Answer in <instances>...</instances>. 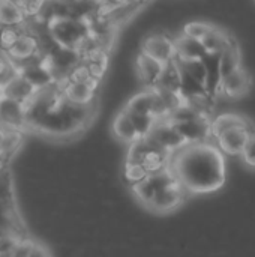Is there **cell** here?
<instances>
[{
  "instance_id": "20",
  "label": "cell",
  "mask_w": 255,
  "mask_h": 257,
  "mask_svg": "<svg viewBox=\"0 0 255 257\" xmlns=\"http://www.w3.org/2000/svg\"><path fill=\"white\" fill-rule=\"evenodd\" d=\"M26 20L42 18L44 11L48 5V0H14Z\"/></svg>"
},
{
  "instance_id": "4",
  "label": "cell",
  "mask_w": 255,
  "mask_h": 257,
  "mask_svg": "<svg viewBox=\"0 0 255 257\" xmlns=\"http://www.w3.org/2000/svg\"><path fill=\"white\" fill-rule=\"evenodd\" d=\"M170 158H171L170 152L159 148L149 137H143L129 145L125 161L140 164L150 175V173H156V172L168 167Z\"/></svg>"
},
{
  "instance_id": "14",
  "label": "cell",
  "mask_w": 255,
  "mask_h": 257,
  "mask_svg": "<svg viewBox=\"0 0 255 257\" xmlns=\"http://www.w3.org/2000/svg\"><path fill=\"white\" fill-rule=\"evenodd\" d=\"M174 42V51H176V59H183V60H200L203 59L207 53L203 47V44L198 39L189 38L183 33H180L177 38H173Z\"/></svg>"
},
{
  "instance_id": "24",
  "label": "cell",
  "mask_w": 255,
  "mask_h": 257,
  "mask_svg": "<svg viewBox=\"0 0 255 257\" xmlns=\"http://www.w3.org/2000/svg\"><path fill=\"white\" fill-rule=\"evenodd\" d=\"M213 26L209 24V23H204V21H191L188 24H185L182 33L189 36V38H194V39H198L201 41V38L212 29Z\"/></svg>"
},
{
  "instance_id": "26",
  "label": "cell",
  "mask_w": 255,
  "mask_h": 257,
  "mask_svg": "<svg viewBox=\"0 0 255 257\" xmlns=\"http://www.w3.org/2000/svg\"><path fill=\"white\" fill-rule=\"evenodd\" d=\"M27 257H51V256H50V253H48V250H47L45 247H42V245H39V244L32 242V244H30V248H29V251H27Z\"/></svg>"
},
{
  "instance_id": "22",
  "label": "cell",
  "mask_w": 255,
  "mask_h": 257,
  "mask_svg": "<svg viewBox=\"0 0 255 257\" xmlns=\"http://www.w3.org/2000/svg\"><path fill=\"white\" fill-rule=\"evenodd\" d=\"M149 173L137 163H131V161H125V166H123V178L125 181L134 187L137 184H140Z\"/></svg>"
},
{
  "instance_id": "16",
  "label": "cell",
  "mask_w": 255,
  "mask_h": 257,
  "mask_svg": "<svg viewBox=\"0 0 255 257\" xmlns=\"http://www.w3.org/2000/svg\"><path fill=\"white\" fill-rule=\"evenodd\" d=\"M24 131L0 125V155L8 161L23 145Z\"/></svg>"
},
{
  "instance_id": "19",
  "label": "cell",
  "mask_w": 255,
  "mask_h": 257,
  "mask_svg": "<svg viewBox=\"0 0 255 257\" xmlns=\"http://www.w3.org/2000/svg\"><path fill=\"white\" fill-rule=\"evenodd\" d=\"M240 53H239V47L233 45L228 47L227 50H224L219 54V72H221V80L224 77H227L228 74H231L233 71H236L237 68H240Z\"/></svg>"
},
{
  "instance_id": "23",
  "label": "cell",
  "mask_w": 255,
  "mask_h": 257,
  "mask_svg": "<svg viewBox=\"0 0 255 257\" xmlns=\"http://www.w3.org/2000/svg\"><path fill=\"white\" fill-rule=\"evenodd\" d=\"M17 74H18V71L14 65V62L9 59V56L5 51H0V89L9 80H12Z\"/></svg>"
},
{
  "instance_id": "6",
  "label": "cell",
  "mask_w": 255,
  "mask_h": 257,
  "mask_svg": "<svg viewBox=\"0 0 255 257\" xmlns=\"http://www.w3.org/2000/svg\"><path fill=\"white\" fill-rule=\"evenodd\" d=\"M146 137H149L153 143H156L159 148L170 152L171 155L186 145L182 136L177 133V130L173 126V123L167 117L158 119Z\"/></svg>"
},
{
  "instance_id": "21",
  "label": "cell",
  "mask_w": 255,
  "mask_h": 257,
  "mask_svg": "<svg viewBox=\"0 0 255 257\" xmlns=\"http://www.w3.org/2000/svg\"><path fill=\"white\" fill-rule=\"evenodd\" d=\"M26 24V23H24ZM23 26H0V51H8L24 30Z\"/></svg>"
},
{
  "instance_id": "8",
  "label": "cell",
  "mask_w": 255,
  "mask_h": 257,
  "mask_svg": "<svg viewBox=\"0 0 255 257\" xmlns=\"http://www.w3.org/2000/svg\"><path fill=\"white\" fill-rule=\"evenodd\" d=\"M254 130L251 128V125L248 126H236V128H230L225 130L222 133H219L218 136L213 137L215 145L218 146V149L225 155H242V151L248 142L249 134Z\"/></svg>"
},
{
  "instance_id": "7",
  "label": "cell",
  "mask_w": 255,
  "mask_h": 257,
  "mask_svg": "<svg viewBox=\"0 0 255 257\" xmlns=\"http://www.w3.org/2000/svg\"><path fill=\"white\" fill-rule=\"evenodd\" d=\"M143 54L161 62L168 63L176 57L174 51V42L173 38H170L165 33H150L147 35L141 42V51Z\"/></svg>"
},
{
  "instance_id": "25",
  "label": "cell",
  "mask_w": 255,
  "mask_h": 257,
  "mask_svg": "<svg viewBox=\"0 0 255 257\" xmlns=\"http://www.w3.org/2000/svg\"><path fill=\"white\" fill-rule=\"evenodd\" d=\"M243 161L251 167V169H255V130L249 134L248 137V142L242 151V155Z\"/></svg>"
},
{
  "instance_id": "5",
  "label": "cell",
  "mask_w": 255,
  "mask_h": 257,
  "mask_svg": "<svg viewBox=\"0 0 255 257\" xmlns=\"http://www.w3.org/2000/svg\"><path fill=\"white\" fill-rule=\"evenodd\" d=\"M63 98L77 107H90L98 95V89L101 81H90V83H72V81H57Z\"/></svg>"
},
{
  "instance_id": "1",
  "label": "cell",
  "mask_w": 255,
  "mask_h": 257,
  "mask_svg": "<svg viewBox=\"0 0 255 257\" xmlns=\"http://www.w3.org/2000/svg\"><path fill=\"white\" fill-rule=\"evenodd\" d=\"M168 166L191 194L213 193L225 182V158L212 142L185 145L171 155Z\"/></svg>"
},
{
  "instance_id": "18",
  "label": "cell",
  "mask_w": 255,
  "mask_h": 257,
  "mask_svg": "<svg viewBox=\"0 0 255 257\" xmlns=\"http://www.w3.org/2000/svg\"><path fill=\"white\" fill-rule=\"evenodd\" d=\"M26 21L14 0H0V26H23Z\"/></svg>"
},
{
  "instance_id": "15",
  "label": "cell",
  "mask_w": 255,
  "mask_h": 257,
  "mask_svg": "<svg viewBox=\"0 0 255 257\" xmlns=\"http://www.w3.org/2000/svg\"><path fill=\"white\" fill-rule=\"evenodd\" d=\"M200 42L203 44L206 53H216V54H221L228 47L237 45L236 41H234V38L231 35L225 33L221 29H216L215 26L201 38Z\"/></svg>"
},
{
  "instance_id": "27",
  "label": "cell",
  "mask_w": 255,
  "mask_h": 257,
  "mask_svg": "<svg viewBox=\"0 0 255 257\" xmlns=\"http://www.w3.org/2000/svg\"><path fill=\"white\" fill-rule=\"evenodd\" d=\"M5 164H6V160H5V158H3V157L0 155V173H2L3 170H5Z\"/></svg>"
},
{
  "instance_id": "9",
  "label": "cell",
  "mask_w": 255,
  "mask_h": 257,
  "mask_svg": "<svg viewBox=\"0 0 255 257\" xmlns=\"http://www.w3.org/2000/svg\"><path fill=\"white\" fill-rule=\"evenodd\" d=\"M36 90H38V87L33 86L26 77H23L21 74H17L12 80H9L0 89V93H2L3 98H8L11 101L20 102V104H23L26 107L27 102L36 93Z\"/></svg>"
},
{
  "instance_id": "3",
  "label": "cell",
  "mask_w": 255,
  "mask_h": 257,
  "mask_svg": "<svg viewBox=\"0 0 255 257\" xmlns=\"http://www.w3.org/2000/svg\"><path fill=\"white\" fill-rule=\"evenodd\" d=\"M47 32L56 47L71 50L74 53L83 45L89 36V27L86 21L80 17L69 14L51 15L44 20Z\"/></svg>"
},
{
  "instance_id": "11",
  "label": "cell",
  "mask_w": 255,
  "mask_h": 257,
  "mask_svg": "<svg viewBox=\"0 0 255 257\" xmlns=\"http://www.w3.org/2000/svg\"><path fill=\"white\" fill-rule=\"evenodd\" d=\"M134 69H135V74H137L140 83L144 86V89H152L156 84V81L159 80L161 74H162L164 63H161V62L140 53L135 57Z\"/></svg>"
},
{
  "instance_id": "13",
  "label": "cell",
  "mask_w": 255,
  "mask_h": 257,
  "mask_svg": "<svg viewBox=\"0 0 255 257\" xmlns=\"http://www.w3.org/2000/svg\"><path fill=\"white\" fill-rule=\"evenodd\" d=\"M111 131H113L114 137H117L120 142L128 143V145L143 139V136L138 131L134 119L131 117V114L125 108H122L116 114V117H114V120L111 123Z\"/></svg>"
},
{
  "instance_id": "10",
  "label": "cell",
  "mask_w": 255,
  "mask_h": 257,
  "mask_svg": "<svg viewBox=\"0 0 255 257\" xmlns=\"http://www.w3.org/2000/svg\"><path fill=\"white\" fill-rule=\"evenodd\" d=\"M0 125L6 128L26 131L27 128L26 107L20 102L11 101L2 96L0 98Z\"/></svg>"
},
{
  "instance_id": "12",
  "label": "cell",
  "mask_w": 255,
  "mask_h": 257,
  "mask_svg": "<svg viewBox=\"0 0 255 257\" xmlns=\"http://www.w3.org/2000/svg\"><path fill=\"white\" fill-rule=\"evenodd\" d=\"M249 89H251V77L240 66L221 80L219 95H225L228 98H240L246 95Z\"/></svg>"
},
{
  "instance_id": "17",
  "label": "cell",
  "mask_w": 255,
  "mask_h": 257,
  "mask_svg": "<svg viewBox=\"0 0 255 257\" xmlns=\"http://www.w3.org/2000/svg\"><path fill=\"white\" fill-rule=\"evenodd\" d=\"M152 89H161V90L180 93V69L174 59L164 65L162 74Z\"/></svg>"
},
{
  "instance_id": "2",
  "label": "cell",
  "mask_w": 255,
  "mask_h": 257,
  "mask_svg": "<svg viewBox=\"0 0 255 257\" xmlns=\"http://www.w3.org/2000/svg\"><path fill=\"white\" fill-rule=\"evenodd\" d=\"M138 202L155 212H170L177 209L188 194L170 166L147 175L140 184L132 187Z\"/></svg>"
}]
</instances>
